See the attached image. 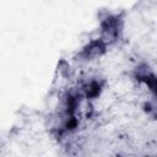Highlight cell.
<instances>
[{"mask_svg": "<svg viewBox=\"0 0 157 157\" xmlns=\"http://www.w3.org/2000/svg\"><path fill=\"white\" fill-rule=\"evenodd\" d=\"M104 50V43L102 40H97V42H92L85 50H83V55L86 58H93L99 55Z\"/></svg>", "mask_w": 157, "mask_h": 157, "instance_id": "1", "label": "cell"}]
</instances>
